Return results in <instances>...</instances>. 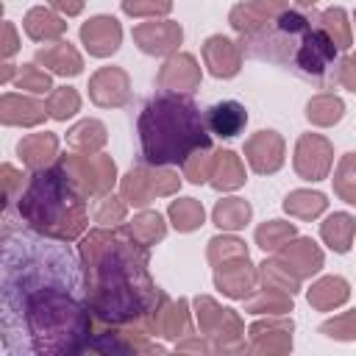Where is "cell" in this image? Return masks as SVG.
Returning a JSON list of instances; mask_svg holds the SVG:
<instances>
[{
    "label": "cell",
    "mask_w": 356,
    "mask_h": 356,
    "mask_svg": "<svg viewBox=\"0 0 356 356\" xmlns=\"http://www.w3.org/2000/svg\"><path fill=\"white\" fill-rule=\"evenodd\" d=\"M81 267L86 306L103 323L125 325L145 320L164 295L147 273V248L125 225L89 231L81 239Z\"/></svg>",
    "instance_id": "6da1fadb"
},
{
    "label": "cell",
    "mask_w": 356,
    "mask_h": 356,
    "mask_svg": "<svg viewBox=\"0 0 356 356\" xmlns=\"http://www.w3.org/2000/svg\"><path fill=\"white\" fill-rule=\"evenodd\" d=\"M139 139L147 164H184L195 150L209 147V125L189 97L164 92L142 108Z\"/></svg>",
    "instance_id": "7a4b0ae2"
},
{
    "label": "cell",
    "mask_w": 356,
    "mask_h": 356,
    "mask_svg": "<svg viewBox=\"0 0 356 356\" xmlns=\"http://www.w3.org/2000/svg\"><path fill=\"white\" fill-rule=\"evenodd\" d=\"M19 217L50 239L72 242L89 225L86 195L56 161V167L33 170L25 192L19 195Z\"/></svg>",
    "instance_id": "3957f363"
},
{
    "label": "cell",
    "mask_w": 356,
    "mask_h": 356,
    "mask_svg": "<svg viewBox=\"0 0 356 356\" xmlns=\"http://www.w3.org/2000/svg\"><path fill=\"white\" fill-rule=\"evenodd\" d=\"M89 306L83 309L61 289H36L25 300V323L33 339L36 353L64 356L89 350L92 342V317Z\"/></svg>",
    "instance_id": "277c9868"
},
{
    "label": "cell",
    "mask_w": 356,
    "mask_h": 356,
    "mask_svg": "<svg viewBox=\"0 0 356 356\" xmlns=\"http://www.w3.org/2000/svg\"><path fill=\"white\" fill-rule=\"evenodd\" d=\"M309 31H312V19L300 11H295V8H286L267 28H261L253 36H245L242 50H248L256 58L289 64V61H295L298 47H300V42Z\"/></svg>",
    "instance_id": "5b68a950"
},
{
    "label": "cell",
    "mask_w": 356,
    "mask_h": 356,
    "mask_svg": "<svg viewBox=\"0 0 356 356\" xmlns=\"http://www.w3.org/2000/svg\"><path fill=\"white\" fill-rule=\"evenodd\" d=\"M195 317H197V331L211 342L214 350H222V353L225 350H248V345H242L245 323L236 309L220 306L209 295H197Z\"/></svg>",
    "instance_id": "8992f818"
},
{
    "label": "cell",
    "mask_w": 356,
    "mask_h": 356,
    "mask_svg": "<svg viewBox=\"0 0 356 356\" xmlns=\"http://www.w3.org/2000/svg\"><path fill=\"white\" fill-rule=\"evenodd\" d=\"M58 164L64 167L70 181L86 197L108 195L111 186L117 184V164L111 161V156H103V153H72V156H58Z\"/></svg>",
    "instance_id": "52a82bcc"
},
{
    "label": "cell",
    "mask_w": 356,
    "mask_h": 356,
    "mask_svg": "<svg viewBox=\"0 0 356 356\" xmlns=\"http://www.w3.org/2000/svg\"><path fill=\"white\" fill-rule=\"evenodd\" d=\"M334 164V145L320 134H303L295 145L292 167L303 181H323L328 178Z\"/></svg>",
    "instance_id": "ba28073f"
},
{
    "label": "cell",
    "mask_w": 356,
    "mask_h": 356,
    "mask_svg": "<svg viewBox=\"0 0 356 356\" xmlns=\"http://www.w3.org/2000/svg\"><path fill=\"white\" fill-rule=\"evenodd\" d=\"M292 331L295 323L281 317V314H270L267 320H256L248 334H250V353H261V356H284L292 350Z\"/></svg>",
    "instance_id": "9c48e42d"
},
{
    "label": "cell",
    "mask_w": 356,
    "mask_h": 356,
    "mask_svg": "<svg viewBox=\"0 0 356 356\" xmlns=\"http://www.w3.org/2000/svg\"><path fill=\"white\" fill-rule=\"evenodd\" d=\"M259 284V267H253L250 256H234L214 267V286L234 300H245Z\"/></svg>",
    "instance_id": "30bf717a"
},
{
    "label": "cell",
    "mask_w": 356,
    "mask_h": 356,
    "mask_svg": "<svg viewBox=\"0 0 356 356\" xmlns=\"http://www.w3.org/2000/svg\"><path fill=\"white\" fill-rule=\"evenodd\" d=\"M131 36H134L136 47L147 56H172V53H178L184 28L172 19H150V22L134 25Z\"/></svg>",
    "instance_id": "8fae6325"
},
{
    "label": "cell",
    "mask_w": 356,
    "mask_h": 356,
    "mask_svg": "<svg viewBox=\"0 0 356 356\" xmlns=\"http://www.w3.org/2000/svg\"><path fill=\"white\" fill-rule=\"evenodd\" d=\"M145 328L150 334L167 337V339H181V337L192 334V328H189V303L184 298L170 300L167 295H161V300L145 317Z\"/></svg>",
    "instance_id": "7c38bea8"
},
{
    "label": "cell",
    "mask_w": 356,
    "mask_h": 356,
    "mask_svg": "<svg viewBox=\"0 0 356 356\" xmlns=\"http://www.w3.org/2000/svg\"><path fill=\"white\" fill-rule=\"evenodd\" d=\"M289 8L286 0H245V3H236L228 14V22L231 28L245 39V36H253L259 33L261 28H267L278 14H284Z\"/></svg>",
    "instance_id": "4fadbf2b"
},
{
    "label": "cell",
    "mask_w": 356,
    "mask_h": 356,
    "mask_svg": "<svg viewBox=\"0 0 356 356\" xmlns=\"http://www.w3.org/2000/svg\"><path fill=\"white\" fill-rule=\"evenodd\" d=\"M284 156H286V145L278 131H256L245 142V159H248L250 170L259 175L278 172L284 167Z\"/></svg>",
    "instance_id": "5bb4252c"
},
{
    "label": "cell",
    "mask_w": 356,
    "mask_h": 356,
    "mask_svg": "<svg viewBox=\"0 0 356 356\" xmlns=\"http://www.w3.org/2000/svg\"><path fill=\"white\" fill-rule=\"evenodd\" d=\"M131 97V78L122 67H100L89 78V100L100 108H120Z\"/></svg>",
    "instance_id": "9a60e30c"
},
{
    "label": "cell",
    "mask_w": 356,
    "mask_h": 356,
    "mask_svg": "<svg viewBox=\"0 0 356 356\" xmlns=\"http://www.w3.org/2000/svg\"><path fill=\"white\" fill-rule=\"evenodd\" d=\"M337 53H339V47L334 44V39H331L323 28H312V31L303 36L300 47H298L295 64H298L306 75L320 78V75H325V72H328V67L334 64Z\"/></svg>",
    "instance_id": "2e32d148"
},
{
    "label": "cell",
    "mask_w": 356,
    "mask_h": 356,
    "mask_svg": "<svg viewBox=\"0 0 356 356\" xmlns=\"http://www.w3.org/2000/svg\"><path fill=\"white\" fill-rule=\"evenodd\" d=\"M81 42L83 47L89 50V56L95 58H106V56H114L122 44V28L114 17L108 14H97L92 19H86L81 25Z\"/></svg>",
    "instance_id": "e0dca14e"
},
{
    "label": "cell",
    "mask_w": 356,
    "mask_h": 356,
    "mask_svg": "<svg viewBox=\"0 0 356 356\" xmlns=\"http://www.w3.org/2000/svg\"><path fill=\"white\" fill-rule=\"evenodd\" d=\"M159 86L164 92H195L200 86V64L192 53H172L159 70Z\"/></svg>",
    "instance_id": "ac0fdd59"
},
{
    "label": "cell",
    "mask_w": 356,
    "mask_h": 356,
    "mask_svg": "<svg viewBox=\"0 0 356 356\" xmlns=\"http://www.w3.org/2000/svg\"><path fill=\"white\" fill-rule=\"evenodd\" d=\"M200 53H203V64L214 78H234L242 70V47L222 33L209 36Z\"/></svg>",
    "instance_id": "d6986e66"
},
{
    "label": "cell",
    "mask_w": 356,
    "mask_h": 356,
    "mask_svg": "<svg viewBox=\"0 0 356 356\" xmlns=\"http://www.w3.org/2000/svg\"><path fill=\"white\" fill-rule=\"evenodd\" d=\"M275 259H281L295 275L300 278H312L314 273L323 270V250L309 239V236H292L286 245H281L275 250Z\"/></svg>",
    "instance_id": "ffe728a7"
},
{
    "label": "cell",
    "mask_w": 356,
    "mask_h": 356,
    "mask_svg": "<svg viewBox=\"0 0 356 356\" xmlns=\"http://www.w3.org/2000/svg\"><path fill=\"white\" fill-rule=\"evenodd\" d=\"M47 114V106L33 100V97H25V95H14V92H6L0 97V122L3 125H22V128H33V125H42Z\"/></svg>",
    "instance_id": "44dd1931"
},
{
    "label": "cell",
    "mask_w": 356,
    "mask_h": 356,
    "mask_svg": "<svg viewBox=\"0 0 356 356\" xmlns=\"http://www.w3.org/2000/svg\"><path fill=\"white\" fill-rule=\"evenodd\" d=\"M17 153H19L22 164H25L28 170H44V167H50V161L58 156V136L50 134V131L28 134V136L19 139Z\"/></svg>",
    "instance_id": "7402d4cb"
},
{
    "label": "cell",
    "mask_w": 356,
    "mask_h": 356,
    "mask_svg": "<svg viewBox=\"0 0 356 356\" xmlns=\"http://www.w3.org/2000/svg\"><path fill=\"white\" fill-rule=\"evenodd\" d=\"M36 61H39L44 70H50V72H56V75H64V78L81 75V70H83L81 53H78L70 42H64V39H58V42H53V44H44V47L36 53Z\"/></svg>",
    "instance_id": "603a6c76"
},
{
    "label": "cell",
    "mask_w": 356,
    "mask_h": 356,
    "mask_svg": "<svg viewBox=\"0 0 356 356\" xmlns=\"http://www.w3.org/2000/svg\"><path fill=\"white\" fill-rule=\"evenodd\" d=\"M245 122H248V111H245V106L236 103V100L214 103V106L209 108V114H206L209 131L217 134V136H222V139H231V136L242 134Z\"/></svg>",
    "instance_id": "cb8c5ba5"
},
{
    "label": "cell",
    "mask_w": 356,
    "mask_h": 356,
    "mask_svg": "<svg viewBox=\"0 0 356 356\" xmlns=\"http://www.w3.org/2000/svg\"><path fill=\"white\" fill-rule=\"evenodd\" d=\"M348 298H350V284L339 275H323L306 292L309 306L317 309V312H331V309L342 306Z\"/></svg>",
    "instance_id": "d4e9b609"
},
{
    "label": "cell",
    "mask_w": 356,
    "mask_h": 356,
    "mask_svg": "<svg viewBox=\"0 0 356 356\" xmlns=\"http://www.w3.org/2000/svg\"><path fill=\"white\" fill-rule=\"evenodd\" d=\"M22 28L33 42H58L67 33V22L56 11H50L44 6L31 8L25 14V19H22Z\"/></svg>",
    "instance_id": "484cf974"
},
{
    "label": "cell",
    "mask_w": 356,
    "mask_h": 356,
    "mask_svg": "<svg viewBox=\"0 0 356 356\" xmlns=\"http://www.w3.org/2000/svg\"><path fill=\"white\" fill-rule=\"evenodd\" d=\"M320 236L334 253H348L356 236V220L348 211H334L320 222Z\"/></svg>",
    "instance_id": "4316f807"
},
{
    "label": "cell",
    "mask_w": 356,
    "mask_h": 356,
    "mask_svg": "<svg viewBox=\"0 0 356 356\" xmlns=\"http://www.w3.org/2000/svg\"><path fill=\"white\" fill-rule=\"evenodd\" d=\"M209 184H211L217 192L239 189V186L245 184V167H242V159H239L234 150H220V153H214V170H211Z\"/></svg>",
    "instance_id": "83f0119b"
},
{
    "label": "cell",
    "mask_w": 356,
    "mask_h": 356,
    "mask_svg": "<svg viewBox=\"0 0 356 356\" xmlns=\"http://www.w3.org/2000/svg\"><path fill=\"white\" fill-rule=\"evenodd\" d=\"M120 195L125 197L128 206H136V209H145V206H150L156 200V189H153L147 164L134 167L120 178Z\"/></svg>",
    "instance_id": "f1b7e54d"
},
{
    "label": "cell",
    "mask_w": 356,
    "mask_h": 356,
    "mask_svg": "<svg viewBox=\"0 0 356 356\" xmlns=\"http://www.w3.org/2000/svg\"><path fill=\"white\" fill-rule=\"evenodd\" d=\"M108 139V131L100 120H81L67 131V145L78 153H100Z\"/></svg>",
    "instance_id": "f546056e"
},
{
    "label": "cell",
    "mask_w": 356,
    "mask_h": 356,
    "mask_svg": "<svg viewBox=\"0 0 356 356\" xmlns=\"http://www.w3.org/2000/svg\"><path fill=\"white\" fill-rule=\"evenodd\" d=\"M250 217H253V209L242 197H222L211 209V222L220 231H239V228H245L250 222Z\"/></svg>",
    "instance_id": "4dcf8cb0"
},
{
    "label": "cell",
    "mask_w": 356,
    "mask_h": 356,
    "mask_svg": "<svg viewBox=\"0 0 356 356\" xmlns=\"http://www.w3.org/2000/svg\"><path fill=\"white\" fill-rule=\"evenodd\" d=\"M245 312L248 314H286L292 312V295L275 286H261V292L245 298Z\"/></svg>",
    "instance_id": "1f68e13d"
},
{
    "label": "cell",
    "mask_w": 356,
    "mask_h": 356,
    "mask_svg": "<svg viewBox=\"0 0 356 356\" xmlns=\"http://www.w3.org/2000/svg\"><path fill=\"white\" fill-rule=\"evenodd\" d=\"M167 217H170V222H172L175 231L189 234V231H197L206 222V209L195 197H178V200L170 203Z\"/></svg>",
    "instance_id": "d6a6232c"
},
{
    "label": "cell",
    "mask_w": 356,
    "mask_h": 356,
    "mask_svg": "<svg viewBox=\"0 0 356 356\" xmlns=\"http://www.w3.org/2000/svg\"><path fill=\"white\" fill-rule=\"evenodd\" d=\"M328 200L323 192H312V189H295L284 197V211L289 217H298V220H314L325 211Z\"/></svg>",
    "instance_id": "836d02e7"
},
{
    "label": "cell",
    "mask_w": 356,
    "mask_h": 356,
    "mask_svg": "<svg viewBox=\"0 0 356 356\" xmlns=\"http://www.w3.org/2000/svg\"><path fill=\"white\" fill-rule=\"evenodd\" d=\"M345 114V103L342 97L337 95H314L309 103H306V120L317 128H331L342 120Z\"/></svg>",
    "instance_id": "e575fe53"
},
{
    "label": "cell",
    "mask_w": 356,
    "mask_h": 356,
    "mask_svg": "<svg viewBox=\"0 0 356 356\" xmlns=\"http://www.w3.org/2000/svg\"><path fill=\"white\" fill-rule=\"evenodd\" d=\"M125 228L142 248H150V245L161 242L164 234H167V222L159 211H139L131 222H125Z\"/></svg>",
    "instance_id": "d590c367"
},
{
    "label": "cell",
    "mask_w": 356,
    "mask_h": 356,
    "mask_svg": "<svg viewBox=\"0 0 356 356\" xmlns=\"http://www.w3.org/2000/svg\"><path fill=\"white\" fill-rule=\"evenodd\" d=\"M259 281L264 284V286H275V289H284V292H289V295H295L298 289H300V284H303V278L300 275H295L281 259H267L264 264H259Z\"/></svg>",
    "instance_id": "8d00e7d4"
},
{
    "label": "cell",
    "mask_w": 356,
    "mask_h": 356,
    "mask_svg": "<svg viewBox=\"0 0 356 356\" xmlns=\"http://www.w3.org/2000/svg\"><path fill=\"white\" fill-rule=\"evenodd\" d=\"M320 28L334 39V44H337L339 50H348V47L353 44V33H350V22H348L345 8H339V6L325 8V11L320 14Z\"/></svg>",
    "instance_id": "74e56055"
},
{
    "label": "cell",
    "mask_w": 356,
    "mask_h": 356,
    "mask_svg": "<svg viewBox=\"0 0 356 356\" xmlns=\"http://www.w3.org/2000/svg\"><path fill=\"white\" fill-rule=\"evenodd\" d=\"M292 236H298V228L295 222H284V220H267L256 228V245L270 253V250H278L281 245H286Z\"/></svg>",
    "instance_id": "f35d334b"
},
{
    "label": "cell",
    "mask_w": 356,
    "mask_h": 356,
    "mask_svg": "<svg viewBox=\"0 0 356 356\" xmlns=\"http://www.w3.org/2000/svg\"><path fill=\"white\" fill-rule=\"evenodd\" d=\"M334 192L339 200L356 206V153H345L334 170Z\"/></svg>",
    "instance_id": "ab89813d"
},
{
    "label": "cell",
    "mask_w": 356,
    "mask_h": 356,
    "mask_svg": "<svg viewBox=\"0 0 356 356\" xmlns=\"http://www.w3.org/2000/svg\"><path fill=\"white\" fill-rule=\"evenodd\" d=\"M44 106H47V114L53 120H61L64 122V120H70L72 114L81 111V95L72 86H56L53 92H47Z\"/></svg>",
    "instance_id": "60d3db41"
},
{
    "label": "cell",
    "mask_w": 356,
    "mask_h": 356,
    "mask_svg": "<svg viewBox=\"0 0 356 356\" xmlns=\"http://www.w3.org/2000/svg\"><path fill=\"white\" fill-rule=\"evenodd\" d=\"M125 214H128L125 197H122V195L114 197L111 192H108V195H100V200H97V206H95V211H92L95 222H100V225H106V228H114V225L125 222Z\"/></svg>",
    "instance_id": "b9f144b4"
},
{
    "label": "cell",
    "mask_w": 356,
    "mask_h": 356,
    "mask_svg": "<svg viewBox=\"0 0 356 356\" xmlns=\"http://www.w3.org/2000/svg\"><path fill=\"white\" fill-rule=\"evenodd\" d=\"M206 256H209V261L217 267V264L225 261V259L248 256V248H245V242H242L239 236H234V234H220V236H211V239H209Z\"/></svg>",
    "instance_id": "7bdbcfd3"
},
{
    "label": "cell",
    "mask_w": 356,
    "mask_h": 356,
    "mask_svg": "<svg viewBox=\"0 0 356 356\" xmlns=\"http://www.w3.org/2000/svg\"><path fill=\"white\" fill-rule=\"evenodd\" d=\"M14 86H17V89H25V92H33V95L53 92V81H50L47 70H42V67H36V64H22V67L17 70Z\"/></svg>",
    "instance_id": "ee69618b"
},
{
    "label": "cell",
    "mask_w": 356,
    "mask_h": 356,
    "mask_svg": "<svg viewBox=\"0 0 356 356\" xmlns=\"http://www.w3.org/2000/svg\"><path fill=\"white\" fill-rule=\"evenodd\" d=\"M184 178L192 181V184H206L211 178V170H214V153L209 147H200L195 150L184 164Z\"/></svg>",
    "instance_id": "f6af8a7d"
},
{
    "label": "cell",
    "mask_w": 356,
    "mask_h": 356,
    "mask_svg": "<svg viewBox=\"0 0 356 356\" xmlns=\"http://www.w3.org/2000/svg\"><path fill=\"white\" fill-rule=\"evenodd\" d=\"M170 8H172V0H122V11L128 17H139V19L167 17Z\"/></svg>",
    "instance_id": "bcb514c9"
},
{
    "label": "cell",
    "mask_w": 356,
    "mask_h": 356,
    "mask_svg": "<svg viewBox=\"0 0 356 356\" xmlns=\"http://www.w3.org/2000/svg\"><path fill=\"white\" fill-rule=\"evenodd\" d=\"M320 334H325V337H331V339H339V342L356 339V309L325 320V323L320 325Z\"/></svg>",
    "instance_id": "7dc6e473"
},
{
    "label": "cell",
    "mask_w": 356,
    "mask_h": 356,
    "mask_svg": "<svg viewBox=\"0 0 356 356\" xmlns=\"http://www.w3.org/2000/svg\"><path fill=\"white\" fill-rule=\"evenodd\" d=\"M147 172H150L156 197H170V195H175V192L181 189L178 172H172V170H167V167H159V164H147Z\"/></svg>",
    "instance_id": "c3c4849f"
},
{
    "label": "cell",
    "mask_w": 356,
    "mask_h": 356,
    "mask_svg": "<svg viewBox=\"0 0 356 356\" xmlns=\"http://www.w3.org/2000/svg\"><path fill=\"white\" fill-rule=\"evenodd\" d=\"M0 175H3V195H6V206H8L17 195H22V181H25V175H22L17 167H11V164H3V167H0Z\"/></svg>",
    "instance_id": "681fc988"
},
{
    "label": "cell",
    "mask_w": 356,
    "mask_h": 356,
    "mask_svg": "<svg viewBox=\"0 0 356 356\" xmlns=\"http://www.w3.org/2000/svg\"><path fill=\"white\" fill-rule=\"evenodd\" d=\"M175 350H184V353H211L214 348H211V342L203 337V334H197V337H181V339H175Z\"/></svg>",
    "instance_id": "f907efd6"
},
{
    "label": "cell",
    "mask_w": 356,
    "mask_h": 356,
    "mask_svg": "<svg viewBox=\"0 0 356 356\" xmlns=\"http://www.w3.org/2000/svg\"><path fill=\"white\" fill-rule=\"evenodd\" d=\"M337 81H339L345 89L356 92V53H350V56H345V58L339 61V70H337Z\"/></svg>",
    "instance_id": "816d5d0a"
},
{
    "label": "cell",
    "mask_w": 356,
    "mask_h": 356,
    "mask_svg": "<svg viewBox=\"0 0 356 356\" xmlns=\"http://www.w3.org/2000/svg\"><path fill=\"white\" fill-rule=\"evenodd\" d=\"M17 50H19V36H17V28H14V22H3L0 56H3V58H11V56H14Z\"/></svg>",
    "instance_id": "f5cc1de1"
},
{
    "label": "cell",
    "mask_w": 356,
    "mask_h": 356,
    "mask_svg": "<svg viewBox=\"0 0 356 356\" xmlns=\"http://www.w3.org/2000/svg\"><path fill=\"white\" fill-rule=\"evenodd\" d=\"M58 14H64V17H75V14H81L83 11V0H47Z\"/></svg>",
    "instance_id": "db71d44e"
},
{
    "label": "cell",
    "mask_w": 356,
    "mask_h": 356,
    "mask_svg": "<svg viewBox=\"0 0 356 356\" xmlns=\"http://www.w3.org/2000/svg\"><path fill=\"white\" fill-rule=\"evenodd\" d=\"M11 75H14V64H3V78H0V81H3V83H8V81H11Z\"/></svg>",
    "instance_id": "11a10c76"
},
{
    "label": "cell",
    "mask_w": 356,
    "mask_h": 356,
    "mask_svg": "<svg viewBox=\"0 0 356 356\" xmlns=\"http://www.w3.org/2000/svg\"><path fill=\"white\" fill-rule=\"evenodd\" d=\"M295 3H300V6H314L317 0H295Z\"/></svg>",
    "instance_id": "9f6ffc18"
},
{
    "label": "cell",
    "mask_w": 356,
    "mask_h": 356,
    "mask_svg": "<svg viewBox=\"0 0 356 356\" xmlns=\"http://www.w3.org/2000/svg\"><path fill=\"white\" fill-rule=\"evenodd\" d=\"M353 22H356V11H353Z\"/></svg>",
    "instance_id": "6f0895ef"
}]
</instances>
